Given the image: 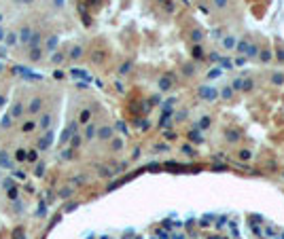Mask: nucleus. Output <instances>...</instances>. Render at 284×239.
<instances>
[{
	"label": "nucleus",
	"instance_id": "obj_1",
	"mask_svg": "<svg viewBox=\"0 0 284 239\" xmlns=\"http://www.w3.org/2000/svg\"><path fill=\"white\" fill-rule=\"evenodd\" d=\"M238 49H240V51H246L248 55H256V47H254V44H250L248 40L240 42V44H238Z\"/></svg>",
	"mask_w": 284,
	"mask_h": 239
},
{
	"label": "nucleus",
	"instance_id": "obj_2",
	"mask_svg": "<svg viewBox=\"0 0 284 239\" xmlns=\"http://www.w3.org/2000/svg\"><path fill=\"white\" fill-rule=\"evenodd\" d=\"M199 93H201V98H206V100H214V98H216V91L212 89V87H210V89H208V87H204Z\"/></svg>",
	"mask_w": 284,
	"mask_h": 239
},
{
	"label": "nucleus",
	"instance_id": "obj_3",
	"mask_svg": "<svg viewBox=\"0 0 284 239\" xmlns=\"http://www.w3.org/2000/svg\"><path fill=\"white\" fill-rule=\"evenodd\" d=\"M159 85H161V89H170V78H168V76H163Z\"/></svg>",
	"mask_w": 284,
	"mask_h": 239
},
{
	"label": "nucleus",
	"instance_id": "obj_4",
	"mask_svg": "<svg viewBox=\"0 0 284 239\" xmlns=\"http://www.w3.org/2000/svg\"><path fill=\"white\" fill-rule=\"evenodd\" d=\"M271 81L280 85V83H284V76H282V74H274V76H271Z\"/></svg>",
	"mask_w": 284,
	"mask_h": 239
},
{
	"label": "nucleus",
	"instance_id": "obj_5",
	"mask_svg": "<svg viewBox=\"0 0 284 239\" xmlns=\"http://www.w3.org/2000/svg\"><path fill=\"white\" fill-rule=\"evenodd\" d=\"M242 89H252V81H242Z\"/></svg>",
	"mask_w": 284,
	"mask_h": 239
},
{
	"label": "nucleus",
	"instance_id": "obj_6",
	"mask_svg": "<svg viewBox=\"0 0 284 239\" xmlns=\"http://www.w3.org/2000/svg\"><path fill=\"white\" fill-rule=\"evenodd\" d=\"M100 135H102V138L106 140V138L110 135V129H106V127H104V129H100Z\"/></svg>",
	"mask_w": 284,
	"mask_h": 239
},
{
	"label": "nucleus",
	"instance_id": "obj_7",
	"mask_svg": "<svg viewBox=\"0 0 284 239\" xmlns=\"http://www.w3.org/2000/svg\"><path fill=\"white\" fill-rule=\"evenodd\" d=\"M227 135H229V140H231V142H235V140H238V131H229Z\"/></svg>",
	"mask_w": 284,
	"mask_h": 239
},
{
	"label": "nucleus",
	"instance_id": "obj_8",
	"mask_svg": "<svg viewBox=\"0 0 284 239\" xmlns=\"http://www.w3.org/2000/svg\"><path fill=\"white\" fill-rule=\"evenodd\" d=\"M235 42H233V38H225V47H233Z\"/></svg>",
	"mask_w": 284,
	"mask_h": 239
},
{
	"label": "nucleus",
	"instance_id": "obj_9",
	"mask_svg": "<svg viewBox=\"0 0 284 239\" xmlns=\"http://www.w3.org/2000/svg\"><path fill=\"white\" fill-rule=\"evenodd\" d=\"M240 157H242V159H250V152H248V150H242Z\"/></svg>",
	"mask_w": 284,
	"mask_h": 239
},
{
	"label": "nucleus",
	"instance_id": "obj_10",
	"mask_svg": "<svg viewBox=\"0 0 284 239\" xmlns=\"http://www.w3.org/2000/svg\"><path fill=\"white\" fill-rule=\"evenodd\" d=\"M233 87H235V89H242V78L235 81V83H233Z\"/></svg>",
	"mask_w": 284,
	"mask_h": 239
},
{
	"label": "nucleus",
	"instance_id": "obj_11",
	"mask_svg": "<svg viewBox=\"0 0 284 239\" xmlns=\"http://www.w3.org/2000/svg\"><path fill=\"white\" fill-rule=\"evenodd\" d=\"M193 55H195V57H201V49H199V47H195V51H193Z\"/></svg>",
	"mask_w": 284,
	"mask_h": 239
},
{
	"label": "nucleus",
	"instance_id": "obj_12",
	"mask_svg": "<svg viewBox=\"0 0 284 239\" xmlns=\"http://www.w3.org/2000/svg\"><path fill=\"white\" fill-rule=\"evenodd\" d=\"M223 98H231V89H225V91H223Z\"/></svg>",
	"mask_w": 284,
	"mask_h": 239
},
{
	"label": "nucleus",
	"instance_id": "obj_13",
	"mask_svg": "<svg viewBox=\"0 0 284 239\" xmlns=\"http://www.w3.org/2000/svg\"><path fill=\"white\" fill-rule=\"evenodd\" d=\"M79 55H81V49H79V47H77V49L72 51V57H79Z\"/></svg>",
	"mask_w": 284,
	"mask_h": 239
},
{
	"label": "nucleus",
	"instance_id": "obj_14",
	"mask_svg": "<svg viewBox=\"0 0 284 239\" xmlns=\"http://www.w3.org/2000/svg\"><path fill=\"white\" fill-rule=\"evenodd\" d=\"M278 57H280V59H284V51H278Z\"/></svg>",
	"mask_w": 284,
	"mask_h": 239
},
{
	"label": "nucleus",
	"instance_id": "obj_15",
	"mask_svg": "<svg viewBox=\"0 0 284 239\" xmlns=\"http://www.w3.org/2000/svg\"><path fill=\"white\" fill-rule=\"evenodd\" d=\"M216 4H219V7H223V4H225V0H216Z\"/></svg>",
	"mask_w": 284,
	"mask_h": 239
},
{
	"label": "nucleus",
	"instance_id": "obj_16",
	"mask_svg": "<svg viewBox=\"0 0 284 239\" xmlns=\"http://www.w3.org/2000/svg\"><path fill=\"white\" fill-rule=\"evenodd\" d=\"M55 4H57V7H59V4H62V0H55Z\"/></svg>",
	"mask_w": 284,
	"mask_h": 239
}]
</instances>
